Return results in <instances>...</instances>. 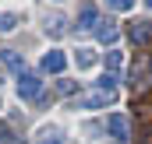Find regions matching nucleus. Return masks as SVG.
I'll return each mask as SVG.
<instances>
[{"mask_svg": "<svg viewBox=\"0 0 152 144\" xmlns=\"http://www.w3.org/2000/svg\"><path fill=\"white\" fill-rule=\"evenodd\" d=\"M113 99H117V74L106 71L99 81H96L92 91H85V95H78V99H75V109H106Z\"/></svg>", "mask_w": 152, "mask_h": 144, "instance_id": "1", "label": "nucleus"}, {"mask_svg": "<svg viewBox=\"0 0 152 144\" xmlns=\"http://www.w3.org/2000/svg\"><path fill=\"white\" fill-rule=\"evenodd\" d=\"M18 95H21L25 102H36L39 95H42V81H39V74H32V71L18 74Z\"/></svg>", "mask_w": 152, "mask_h": 144, "instance_id": "2", "label": "nucleus"}, {"mask_svg": "<svg viewBox=\"0 0 152 144\" xmlns=\"http://www.w3.org/2000/svg\"><path fill=\"white\" fill-rule=\"evenodd\" d=\"M67 67V56L60 53V49H50V53H42V60H39V71L42 74H64Z\"/></svg>", "mask_w": 152, "mask_h": 144, "instance_id": "3", "label": "nucleus"}, {"mask_svg": "<svg viewBox=\"0 0 152 144\" xmlns=\"http://www.w3.org/2000/svg\"><path fill=\"white\" fill-rule=\"evenodd\" d=\"M88 28H99V11L96 4H85L78 11V32H88Z\"/></svg>", "mask_w": 152, "mask_h": 144, "instance_id": "4", "label": "nucleus"}, {"mask_svg": "<svg viewBox=\"0 0 152 144\" xmlns=\"http://www.w3.org/2000/svg\"><path fill=\"white\" fill-rule=\"evenodd\" d=\"M106 127H110V134H113V141H127V116L124 112H113L110 120H106Z\"/></svg>", "mask_w": 152, "mask_h": 144, "instance_id": "5", "label": "nucleus"}, {"mask_svg": "<svg viewBox=\"0 0 152 144\" xmlns=\"http://www.w3.org/2000/svg\"><path fill=\"white\" fill-rule=\"evenodd\" d=\"M96 39H99V42H103V46H106V42H110V46H113L117 39H120V28H117L113 21H99V28H96Z\"/></svg>", "mask_w": 152, "mask_h": 144, "instance_id": "6", "label": "nucleus"}, {"mask_svg": "<svg viewBox=\"0 0 152 144\" xmlns=\"http://www.w3.org/2000/svg\"><path fill=\"white\" fill-rule=\"evenodd\" d=\"M96 60H99V56H96V49H92V46H81V49L75 53L78 71H92V67H96Z\"/></svg>", "mask_w": 152, "mask_h": 144, "instance_id": "7", "label": "nucleus"}, {"mask_svg": "<svg viewBox=\"0 0 152 144\" xmlns=\"http://www.w3.org/2000/svg\"><path fill=\"white\" fill-rule=\"evenodd\" d=\"M36 144H64V134H60V127H39Z\"/></svg>", "mask_w": 152, "mask_h": 144, "instance_id": "8", "label": "nucleus"}, {"mask_svg": "<svg viewBox=\"0 0 152 144\" xmlns=\"http://www.w3.org/2000/svg\"><path fill=\"white\" fill-rule=\"evenodd\" d=\"M42 28H46V35L60 39L64 32H67V18H64V14H53V18H46V25H42Z\"/></svg>", "mask_w": 152, "mask_h": 144, "instance_id": "9", "label": "nucleus"}, {"mask_svg": "<svg viewBox=\"0 0 152 144\" xmlns=\"http://www.w3.org/2000/svg\"><path fill=\"white\" fill-rule=\"evenodd\" d=\"M152 39V25L149 21H134L131 25V42H149Z\"/></svg>", "mask_w": 152, "mask_h": 144, "instance_id": "10", "label": "nucleus"}, {"mask_svg": "<svg viewBox=\"0 0 152 144\" xmlns=\"http://www.w3.org/2000/svg\"><path fill=\"white\" fill-rule=\"evenodd\" d=\"M0 56H4V63H7V67H11L14 74H25V60H21V56H18L14 49H4Z\"/></svg>", "mask_w": 152, "mask_h": 144, "instance_id": "11", "label": "nucleus"}, {"mask_svg": "<svg viewBox=\"0 0 152 144\" xmlns=\"http://www.w3.org/2000/svg\"><path fill=\"white\" fill-rule=\"evenodd\" d=\"M18 28V14H0V32H14Z\"/></svg>", "mask_w": 152, "mask_h": 144, "instance_id": "12", "label": "nucleus"}, {"mask_svg": "<svg viewBox=\"0 0 152 144\" xmlns=\"http://www.w3.org/2000/svg\"><path fill=\"white\" fill-rule=\"evenodd\" d=\"M120 63H124V56H120L117 49H110V53H106V67H110V74H117V67H120Z\"/></svg>", "mask_w": 152, "mask_h": 144, "instance_id": "13", "label": "nucleus"}, {"mask_svg": "<svg viewBox=\"0 0 152 144\" xmlns=\"http://www.w3.org/2000/svg\"><path fill=\"white\" fill-rule=\"evenodd\" d=\"M110 11H134V0H106Z\"/></svg>", "mask_w": 152, "mask_h": 144, "instance_id": "14", "label": "nucleus"}, {"mask_svg": "<svg viewBox=\"0 0 152 144\" xmlns=\"http://www.w3.org/2000/svg\"><path fill=\"white\" fill-rule=\"evenodd\" d=\"M145 7H149V11H152V0H145Z\"/></svg>", "mask_w": 152, "mask_h": 144, "instance_id": "15", "label": "nucleus"}]
</instances>
